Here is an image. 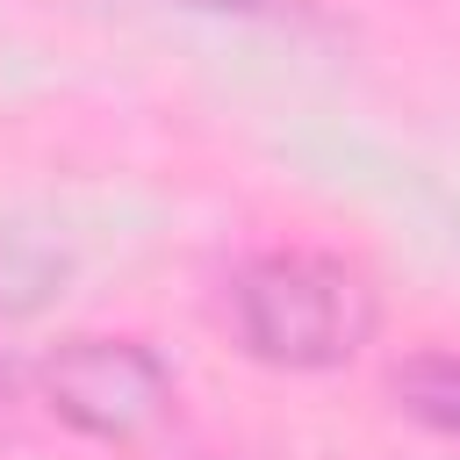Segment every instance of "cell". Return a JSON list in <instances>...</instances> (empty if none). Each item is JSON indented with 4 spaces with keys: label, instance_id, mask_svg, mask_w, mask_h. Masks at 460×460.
<instances>
[{
    "label": "cell",
    "instance_id": "obj_4",
    "mask_svg": "<svg viewBox=\"0 0 460 460\" xmlns=\"http://www.w3.org/2000/svg\"><path fill=\"white\" fill-rule=\"evenodd\" d=\"M180 7H201V14H273L280 0H180Z\"/></svg>",
    "mask_w": 460,
    "mask_h": 460
},
{
    "label": "cell",
    "instance_id": "obj_2",
    "mask_svg": "<svg viewBox=\"0 0 460 460\" xmlns=\"http://www.w3.org/2000/svg\"><path fill=\"white\" fill-rule=\"evenodd\" d=\"M36 402L101 446H137L172 417V374L137 338H65L36 367Z\"/></svg>",
    "mask_w": 460,
    "mask_h": 460
},
{
    "label": "cell",
    "instance_id": "obj_3",
    "mask_svg": "<svg viewBox=\"0 0 460 460\" xmlns=\"http://www.w3.org/2000/svg\"><path fill=\"white\" fill-rule=\"evenodd\" d=\"M388 395H395L402 417H417L424 431L460 438V352H410V359H395Z\"/></svg>",
    "mask_w": 460,
    "mask_h": 460
},
{
    "label": "cell",
    "instance_id": "obj_1",
    "mask_svg": "<svg viewBox=\"0 0 460 460\" xmlns=\"http://www.w3.org/2000/svg\"><path fill=\"white\" fill-rule=\"evenodd\" d=\"M230 323L252 359L280 374H331L374 338L381 302L374 280L331 252H259L230 280Z\"/></svg>",
    "mask_w": 460,
    "mask_h": 460
}]
</instances>
